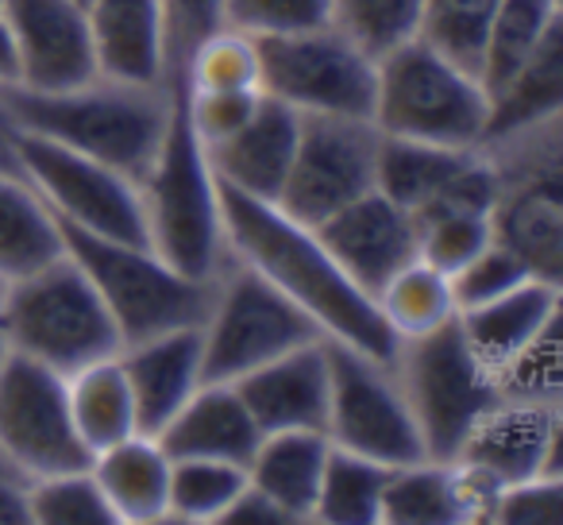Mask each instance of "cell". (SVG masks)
I'll list each match as a JSON object with an SVG mask.
<instances>
[{
  "label": "cell",
  "instance_id": "42",
  "mask_svg": "<svg viewBox=\"0 0 563 525\" xmlns=\"http://www.w3.org/2000/svg\"><path fill=\"white\" fill-rule=\"evenodd\" d=\"M498 386H501V398L560 406V325H552L517 360H509L498 371Z\"/></svg>",
  "mask_w": 563,
  "mask_h": 525
},
{
  "label": "cell",
  "instance_id": "51",
  "mask_svg": "<svg viewBox=\"0 0 563 525\" xmlns=\"http://www.w3.org/2000/svg\"><path fill=\"white\" fill-rule=\"evenodd\" d=\"M78 4H81V9H89V0H78Z\"/></svg>",
  "mask_w": 563,
  "mask_h": 525
},
{
  "label": "cell",
  "instance_id": "22",
  "mask_svg": "<svg viewBox=\"0 0 563 525\" xmlns=\"http://www.w3.org/2000/svg\"><path fill=\"white\" fill-rule=\"evenodd\" d=\"M298 132L301 112L263 94L258 109L251 112V120L240 132L228 135L217 147H205L212 174L228 189H240V194L258 197V201H278L294 151H298Z\"/></svg>",
  "mask_w": 563,
  "mask_h": 525
},
{
  "label": "cell",
  "instance_id": "50",
  "mask_svg": "<svg viewBox=\"0 0 563 525\" xmlns=\"http://www.w3.org/2000/svg\"><path fill=\"white\" fill-rule=\"evenodd\" d=\"M9 352V340H4V283H0V356Z\"/></svg>",
  "mask_w": 563,
  "mask_h": 525
},
{
  "label": "cell",
  "instance_id": "25",
  "mask_svg": "<svg viewBox=\"0 0 563 525\" xmlns=\"http://www.w3.org/2000/svg\"><path fill=\"white\" fill-rule=\"evenodd\" d=\"M258 425L247 414L235 383H212L205 379L189 402L166 422L158 433V445L170 452V460L205 456V460H228L247 468L251 452L258 445Z\"/></svg>",
  "mask_w": 563,
  "mask_h": 525
},
{
  "label": "cell",
  "instance_id": "26",
  "mask_svg": "<svg viewBox=\"0 0 563 525\" xmlns=\"http://www.w3.org/2000/svg\"><path fill=\"white\" fill-rule=\"evenodd\" d=\"M329 452V437L317 429L263 433L247 460V483L290 517V525L313 522Z\"/></svg>",
  "mask_w": 563,
  "mask_h": 525
},
{
  "label": "cell",
  "instance_id": "14",
  "mask_svg": "<svg viewBox=\"0 0 563 525\" xmlns=\"http://www.w3.org/2000/svg\"><path fill=\"white\" fill-rule=\"evenodd\" d=\"M378 128L355 117H301L298 151L278 194V209L317 228L371 194L378 182Z\"/></svg>",
  "mask_w": 563,
  "mask_h": 525
},
{
  "label": "cell",
  "instance_id": "38",
  "mask_svg": "<svg viewBox=\"0 0 563 525\" xmlns=\"http://www.w3.org/2000/svg\"><path fill=\"white\" fill-rule=\"evenodd\" d=\"M27 514H32V525H112V514L89 468L32 479Z\"/></svg>",
  "mask_w": 563,
  "mask_h": 525
},
{
  "label": "cell",
  "instance_id": "43",
  "mask_svg": "<svg viewBox=\"0 0 563 525\" xmlns=\"http://www.w3.org/2000/svg\"><path fill=\"white\" fill-rule=\"evenodd\" d=\"M258 101H263V89H186L181 86L186 117L205 147H217L228 135L240 132L251 120V112L258 109Z\"/></svg>",
  "mask_w": 563,
  "mask_h": 525
},
{
  "label": "cell",
  "instance_id": "2",
  "mask_svg": "<svg viewBox=\"0 0 563 525\" xmlns=\"http://www.w3.org/2000/svg\"><path fill=\"white\" fill-rule=\"evenodd\" d=\"M174 94H178V74L163 86H135L104 74L74 89L4 86L0 117L9 128L93 155L140 182L170 124Z\"/></svg>",
  "mask_w": 563,
  "mask_h": 525
},
{
  "label": "cell",
  "instance_id": "34",
  "mask_svg": "<svg viewBox=\"0 0 563 525\" xmlns=\"http://www.w3.org/2000/svg\"><path fill=\"white\" fill-rule=\"evenodd\" d=\"M390 468L367 456L332 448L324 463L321 491H317L313 522L317 525H378L383 486Z\"/></svg>",
  "mask_w": 563,
  "mask_h": 525
},
{
  "label": "cell",
  "instance_id": "3",
  "mask_svg": "<svg viewBox=\"0 0 563 525\" xmlns=\"http://www.w3.org/2000/svg\"><path fill=\"white\" fill-rule=\"evenodd\" d=\"M143 232L158 255L197 283H212L228 263L220 182L212 174L209 151L197 140L181 105V86L174 94V112L151 166L140 174Z\"/></svg>",
  "mask_w": 563,
  "mask_h": 525
},
{
  "label": "cell",
  "instance_id": "17",
  "mask_svg": "<svg viewBox=\"0 0 563 525\" xmlns=\"http://www.w3.org/2000/svg\"><path fill=\"white\" fill-rule=\"evenodd\" d=\"M16 43L24 89H74L97 78L89 17L78 0H4L0 9Z\"/></svg>",
  "mask_w": 563,
  "mask_h": 525
},
{
  "label": "cell",
  "instance_id": "16",
  "mask_svg": "<svg viewBox=\"0 0 563 525\" xmlns=\"http://www.w3.org/2000/svg\"><path fill=\"white\" fill-rule=\"evenodd\" d=\"M378 189L417 220L440 212H490L494 166L483 147H440L383 135Z\"/></svg>",
  "mask_w": 563,
  "mask_h": 525
},
{
  "label": "cell",
  "instance_id": "11",
  "mask_svg": "<svg viewBox=\"0 0 563 525\" xmlns=\"http://www.w3.org/2000/svg\"><path fill=\"white\" fill-rule=\"evenodd\" d=\"M378 58L336 24L258 40V89L301 117L371 120Z\"/></svg>",
  "mask_w": 563,
  "mask_h": 525
},
{
  "label": "cell",
  "instance_id": "5",
  "mask_svg": "<svg viewBox=\"0 0 563 525\" xmlns=\"http://www.w3.org/2000/svg\"><path fill=\"white\" fill-rule=\"evenodd\" d=\"M490 97L475 70L452 63L429 43L409 40L378 58L375 109L378 135L440 147H483Z\"/></svg>",
  "mask_w": 563,
  "mask_h": 525
},
{
  "label": "cell",
  "instance_id": "30",
  "mask_svg": "<svg viewBox=\"0 0 563 525\" xmlns=\"http://www.w3.org/2000/svg\"><path fill=\"white\" fill-rule=\"evenodd\" d=\"M555 32H563V0H501L475 63L486 97L506 86Z\"/></svg>",
  "mask_w": 563,
  "mask_h": 525
},
{
  "label": "cell",
  "instance_id": "52",
  "mask_svg": "<svg viewBox=\"0 0 563 525\" xmlns=\"http://www.w3.org/2000/svg\"><path fill=\"white\" fill-rule=\"evenodd\" d=\"M0 9H4V0H0Z\"/></svg>",
  "mask_w": 563,
  "mask_h": 525
},
{
  "label": "cell",
  "instance_id": "12",
  "mask_svg": "<svg viewBox=\"0 0 563 525\" xmlns=\"http://www.w3.org/2000/svg\"><path fill=\"white\" fill-rule=\"evenodd\" d=\"M324 344H329V414H324L329 445L386 468L424 460L429 452L421 429L390 363L336 340Z\"/></svg>",
  "mask_w": 563,
  "mask_h": 525
},
{
  "label": "cell",
  "instance_id": "40",
  "mask_svg": "<svg viewBox=\"0 0 563 525\" xmlns=\"http://www.w3.org/2000/svg\"><path fill=\"white\" fill-rule=\"evenodd\" d=\"M224 24L247 32L251 40L313 32L332 24V0H224Z\"/></svg>",
  "mask_w": 563,
  "mask_h": 525
},
{
  "label": "cell",
  "instance_id": "41",
  "mask_svg": "<svg viewBox=\"0 0 563 525\" xmlns=\"http://www.w3.org/2000/svg\"><path fill=\"white\" fill-rule=\"evenodd\" d=\"M525 278H532V271L525 267L521 259L514 251H506L501 243H486L475 259H467L460 271L448 275L452 283V298H455V309H471V306H483L490 298H501L506 291L521 286Z\"/></svg>",
  "mask_w": 563,
  "mask_h": 525
},
{
  "label": "cell",
  "instance_id": "31",
  "mask_svg": "<svg viewBox=\"0 0 563 525\" xmlns=\"http://www.w3.org/2000/svg\"><path fill=\"white\" fill-rule=\"evenodd\" d=\"M548 120H563V32H555L506 86L490 94L483 143Z\"/></svg>",
  "mask_w": 563,
  "mask_h": 525
},
{
  "label": "cell",
  "instance_id": "23",
  "mask_svg": "<svg viewBox=\"0 0 563 525\" xmlns=\"http://www.w3.org/2000/svg\"><path fill=\"white\" fill-rule=\"evenodd\" d=\"M455 321H460L471 352L498 375L532 340H540L552 325H560V283L532 275L501 298L463 309Z\"/></svg>",
  "mask_w": 563,
  "mask_h": 525
},
{
  "label": "cell",
  "instance_id": "48",
  "mask_svg": "<svg viewBox=\"0 0 563 525\" xmlns=\"http://www.w3.org/2000/svg\"><path fill=\"white\" fill-rule=\"evenodd\" d=\"M20 81V58H16V43L9 35V24L0 17V89L16 86Z\"/></svg>",
  "mask_w": 563,
  "mask_h": 525
},
{
  "label": "cell",
  "instance_id": "21",
  "mask_svg": "<svg viewBox=\"0 0 563 525\" xmlns=\"http://www.w3.org/2000/svg\"><path fill=\"white\" fill-rule=\"evenodd\" d=\"M120 368H124L128 386H132L140 433L158 437L166 422L189 402V394L205 383L201 332H197V325H186V329H170L124 344L120 348Z\"/></svg>",
  "mask_w": 563,
  "mask_h": 525
},
{
  "label": "cell",
  "instance_id": "19",
  "mask_svg": "<svg viewBox=\"0 0 563 525\" xmlns=\"http://www.w3.org/2000/svg\"><path fill=\"white\" fill-rule=\"evenodd\" d=\"M97 70L104 78L163 86L174 78L170 24L163 0H89Z\"/></svg>",
  "mask_w": 563,
  "mask_h": 525
},
{
  "label": "cell",
  "instance_id": "47",
  "mask_svg": "<svg viewBox=\"0 0 563 525\" xmlns=\"http://www.w3.org/2000/svg\"><path fill=\"white\" fill-rule=\"evenodd\" d=\"M0 525H32L27 514V479L0 463Z\"/></svg>",
  "mask_w": 563,
  "mask_h": 525
},
{
  "label": "cell",
  "instance_id": "18",
  "mask_svg": "<svg viewBox=\"0 0 563 525\" xmlns=\"http://www.w3.org/2000/svg\"><path fill=\"white\" fill-rule=\"evenodd\" d=\"M317 236L344 267V275L360 291H367L371 298L394 271L406 267L409 259H417L413 217L398 201H390L378 186L371 194L355 197L340 212H332L329 220H321Z\"/></svg>",
  "mask_w": 563,
  "mask_h": 525
},
{
  "label": "cell",
  "instance_id": "13",
  "mask_svg": "<svg viewBox=\"0 0 563 525\" xmlns=\"http://www.w3.org/2000/svg\"><path fill=\"white\" fill-rule=\"evenodd\" d=\"M0 463L27 483L89 468L66 406V375L20 352L0 356Z\"/></svg>",
  "mask_w": 563,
  "mask_h": 525
},
{
  "label": "cell",
  "instance_id": "29",
  "mask_svg": "<svg viewBox=\"0 0 563 525\" xmlns=\"http://www.w3.org/2000/svg\"><path fill=\"white\" fill-rule=\"evenodd\" d=\"M66 406H70L74 433H78L89 456L140 433L132 386H128V375L120 368V352L70 371L66 375Z\"/></svg>",
  "mask_w": 563,
  "mask_h": 525
},
{
  "label": "cell",
  "instance_id": "7",
  "mask_svg": "<svg viewBox=\"0 0 563 525\" xmlns=\"http://www.w3.org/2000/svg\"><path fill=\"white\" fill-rule=\"evenodd\" d=\"M63 243L66 255L86 271L93 291L101 294L124 344L201 325L209 306V283L181 275L151 243L104 240L78 228H63Z\"/></svg>",
  "mask_w": 563,
  "mask_h": 525
},
{
  "label": "cell",
  "instance_id": "37",
  "mask_svg": "<svg viewBox=\"0 0 563 525\" xmlns=\"http://www.w3.org/2000/svg\"><path fill=\"white\" fill-rule=\"evenodd\" d=\"M498 4L501 0H424L417 40L429 43L432 51H440L452 63L475 70L486 28H490Z\"/></svg>",
  "mask_w": 563,
  "mask_h": 525
},
{
  "label": "cell",
  "instance_id": "27",
  "mask_svg": "<svg viewBox=\"0 0 563 525\" xmlns=\"http://www.w3.org/2000/svg\"><path fill=\"white\" fill-rule=\"evenodd\" d=\"M478 506L452 460H413L390 468L383 486L378 525H467Z\"/></svg>",
  "mask_w": 563,
  "mask_h": 525
},
{
  "label": "cell",
  "instance_id": "33",
  "mask_svg": "<svg viewBox=\"0 0 563 525\" xmlns=\"http://www.w3.org/2000/svg\"><path fill=\"white\" fill-rule=\"evenodd\" d=\"M247 486V468L228 460L186 456L170 460V494H166V522L181 525H220L235 499Z\"/></svg>",
  "mask_w": 563,
  "mask_h": 525
},
{
  "label": "cell",
  "instance_id": "4",
  "mask_svg": "<svg viewBox=\"0 0 563 525\" xmlns=\"http://www.w3.org/2000/svg\"><path fill=\"white\" fill-rule=\"evenodd\" d=\"M494 166L490 236L537 278L563 283V120L483 143Z\"/></svg>",
  "mask_w": 563,
  "mask_h": 525
},
{
  "label": "cell",
  "instance_id": "36",
  "mask_svg": "<svg viewBox=\"0 0 563 525\" xmlns=\"http://www.w3.org/2000/svg\"><path fill=\"white\" fill-rule=\"evenodd\" d=\"M421 9L424 0H332V24L367 55L383 58L386 51L417 40Z\"/></svg>",
  "mask_w": 563,
  "mask_h": 525
},
{
  "label": "cell",
  "instance_id": "10",
  "mask_svg": "<svg viewBox=\"0 0 563 525\" xmlns=\"http://www.w3.org/2000/svg\"><path fill=\"white\" fill-rule=\"evenodd\" d=\"M9 158L63 228L147 243L140 182L132 174L20 128H9Z\"/></svg>",
  "mask_w": 563,
  "mask_h": 525
},
{
  "label": "cell",
  "instance_id": "49",
  "mask_svg": "<svg viewBox=\"0 0 563 525\" xmlns=\"http://www.w3.org/2000/svg\"><path fill=\"white\" fill-rule=\"evenodd\" d=\"M0 166H12V158H9V124H4V117H0Z\"/></svg>",
  "mask_w": 563,
  "mask_h": 525
},
{
  "label": "cell",
  "instance_id": "28",
  "mask_svg": "<svg viewBox=\"0 0 563 525\" xmlns=\"http://www.w3.org/2000/svg\"><path fill=\"white\" fill-rule=\"evenodd\" d=\"M63 251L66 243L55 212L16 166H0V283L9 286L47 267Z\"/></svg>",
  "mask_w": 563,
  "mask_h": 525
},
{
  "label": "cell",
  "instance_id": "9",
  "mask_svg": "<svg viewBox=\"0 0 563 525\" xmlns=\"http://www.w3.org/2000/svg\"><path fill=\"white\" fill-rule=\"evenodd\" d=\"M390 368L432 460H452L478 417L501 402L498 375L467 348L460 321L401 340Z\"/></svg>",
  "mask_w": 563,
  "mask_h": 525
},
{
  "label": "cell",
  "instance_id": "6",
  "mask_svg": "<svg viewBox=\"0 0 563 525\" xmlns=\"http://www.w3.org/2000/svg\"><path fill=\"white\" fill-rule=\"evenodd\" d=\"M4 340L9 352L27 356L58 375L124 348L101 294L66 251L47 267L4 286Z\"/></svg>",
  "mask_w": 563,
  "mask_h": 525
},
{
  "label": "cell",
  "instance_id": "24",
  "mask_svg": "<svg viewBox=\"0 0 563 525\" xmlns=\"http://www.w3.org/2000/svg\"><path fill=\"white\" fill-rule=\"evenodd\" d=\"M89 475L101 491L112 525L166 522L170 494V452L151 433H132L89 456Z\"/></svg>",
  "mask_w": 563,
  "mask_h": 525
},
{
  "label": "cell",
  "instance_id": "35",
  "mask_svg": "<svg viewBox=\"0 0 563 525\" xmlns=\"http://www.w3.org/2000/svg\"><path fill=\"white\" fill-rule=\"evenodd\" d=\"M174 74L186 89H258V40L217 24L178 58Z\"/></svg>",
  "mask_w": 563,
  "mask_h": 525
},
{
  "label": "cell",
  "instance_id": "8",
  "mask_svg": "<svg viewBox=\"0 0 563 525\" xmlns=\"http://www.w3.org/2000/svg\"><path fill=\"white\" fill-rule=\"evenodd\" d=\"M197 332L205 379L212 383H240L263 363L324 340L321 329L286 294L232 255L209 283V306Z\"/></svg>",
  "mask_w": 563,
  "mask_h": 525
},
{
  "label": "cell",
  "instance_id": "15",
  "mask_svg": "<svg viewBox=\"0 0 563 525\" xmlns=\"http://www.w3.org/2000/svg\"><path fill=\"white\" fill-rule=\"evenodd\" d=\"M560 445V406L501 398L494 409H486L452 456L478 506V522H486V510L506 486L537 475H563Z\"/></svg>",
  "mask_w": 563,
  "mask_h": 525
},
{
  "label": "cell",
  "instance_id": "1",
  "mask_svg": "<svg viewBox=\"0 0 563 525\" xmlns=\"http://www.w3.org/2000/svg\"><path fill=\"white\" fill-rule=\"evenodd\" d=\"M220 212L228 255L247 263L274 291L286 294L321 329L324 340L360 348L386 363L394 360L398 340L378 317L375 298L344 275L317 228L294 220L274 201H258L228 186H220Z\"/></svg>",
  "mask_w": 563,
  "mask_h": 525
},
{
  "label": "cell",
  "instance_id": "44",
  "mask_svg": "<svg viewBox=\"0 0 563 525\" xmlns=\"http://www.w3.org/2000/svg\"><path fill=\"white\" fill-rule=\"evenodd\" d=\"M563 517V475H537L498 491L486 510L494 525H555Z\"/></svg>",
  "mask_w": 563,
  "mask_h": 525
},
{
  "label": "cell",
  "instance_id": "45",
  "mask_svg": "<svg viewBox=\"0 0 563 525\" xmlns=\"http://www.w3.org/2000/svg\"><path fill=\"white\" fill-rule=\"evenodd\" d=\"M163 4H166V24H170L174 66H178V58L186 55L205 32L224 24V0H163Z\"/></svg>",
  "mask_w": 563,
  "mask_h": 525
},
{
  "label": "cell",
  "instance_id": "39",
  "mask_svg": "<svg viewBox=\"0 0 563 525\" xmlns=\"http://www.w3.org/2000/svg\"><path fill=\"white\" fill-rule=\"evenodd\" d=\"M490 220L486 212H440V217L417 220V259H424L429 267L460 271L467 259L490 243Z\"/></svg>",
  "mask_w": 563,
  "mask_h": 525
},
{
  "label": "cell",
  "instance_id": "46",
  "mask_svg": "<svg viewBox=\"0 0 563 525\" xmlns=\"http://www.w3.org/2000/svg\"><path fill=\"white\" fill-rule=\"evenodd\" d=\"M220 525H290V517L282 514L274 502H266L255 486H243L240 499L228 506V514L220 517Z\"/></svg>",
  "mask_w": 563,
  "mask_h": 525
},
{
  "label": "cell",
  "instance_id": "20",
  "mask_svg": "<svg viewBox=\"0 0 563 525\" xmlns=\"http://www.w3.org/2000/svg\"><path fill=\"white\" fill-rule=\"evenodd\" d=\"M258 433L317 429L324 433L329 414V344L313 340L306 348L263 363L235 383Z\"/></svg>",
  "mask_w": 563,
  "mask_h": 525
},
{
  "label": "cell",
  "instance_id": "32",
  "mask_svg": "<svg viewBox=\"0 0 563 525\" xmlns=\"http://www.w3.org/2000/svg\"><path fill=\"white\" fill-rule=\"evenodd\" d=\"M375 309L398 344L401 340L424 337V332H437L440 325L460 317L448 275L429 267L424 259H409L406 267H398L378 286Z\"/></svg>",
  "mask_w": 563,
  "mask_h": 525
}]
</instances>
